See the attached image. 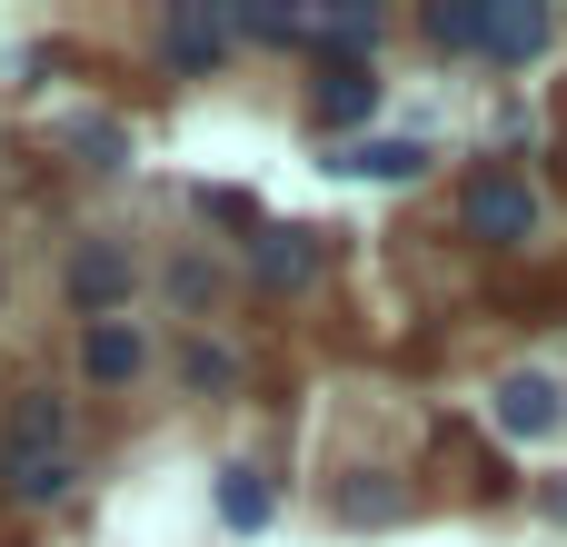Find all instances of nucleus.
Segmentation results:
<instances>
[{
	"label": "nucleus",
	"instance_id": "1",
	"mask_svg": "<svg viewBox=\"0 0 567 547\" xmlns=\"http://www.w3.org/2000/svg\"><path fill=\"white\" fill-rule=\"evenodd\" d=\"M0 488L20 508H60L80 488V429H70L60 389H20L10 399V419H0Z\"/></svg>",
	"mask_w": 567,
	"mask_h": 547
},
{
	"label": "nucleus",
	"instance_id": "2",
	"mask_svg": "<svg viewBox=\"0 0 567 547\" xmlns=\"http://www.w3.org/2000/svg\"><path fill=\"white\" fill-rule=\"evenodd\" d=\"M458 219H468L488 249H528V239H538V189H528L508 159H478L468 189H458Z\"/></svg>",
	"mask_w": 567,
	"mask_h": 547
},
{
	"label": "nucleus",
	"instance_id": "3",
	"mask_svg": "<svg viewBox=\"0 0 567 547\" xmlns=\"http://www.w3.org/2000/svg\"><path fill=\"white\" fill-rule=\"evenodd\" d=\"M319 279H329V229L279 219V229H259V239H249V289L299 299V289H319Z\"/></svg>",
	"mask_w": 567,
	"mask_h": 547
},
{
	"label": "nucleus",
	"instance_id": "4",
	"mask_svg": "<svg viewBox=\"0 0 567 547\" xmlns=\"http://www.w3.org/2000/svg\"><path fill=\"white\" fill-rule=\"evenodd\" d=\"M130 279H140V269H130V249H120V239H80V249H70V269H60V289H70V309H80V329H90V319H110V309L130 299Z\"/></svg>",
	"mask_w": 567,
	"mask_h": 547
},
{
	"label": "nucleus",
	"instance_id": "5",
	"mask_svg": "<svg viewBox=\"0 0 567 547\" xmlns=\"http://www.w3.org/2000/svg\"><path fill=\"white\" fill-rule=\"evenodd\" d=\"M488 419H498L508 438H558V419H567V389L548 379V369H508V379L488 389Z\"/></svg>",
	"mask_w": 567,
	"mask_h": 547
},
{
	"label": "nucleus",
	"instance_id": "6",
	"mask_svg": "<svg viewBox=\"0 0 567 547\" xmlns=\"http://www.w3.org/2000/svg\"><path fill=\"white\" fill-rule=\"evenodd\" d=\"M159 50H169V70L209 80V70L229 60V10H209V0H169V20H159Z\"/></svg>",
	"mask_w": 567,
	"mask_h": 547
},
{
	"label": "nucleus",
	"instance_id": "7",
	"mask_svg": "<svg viewBox=\"0 0 567 547\" xmlns=\"http://www.w3.org/2000/svg\"><path fill=\"white\" fill-rule=\"evenodd\" d=\"M548 40H558V20L538 0H488L478 10V60H498V70H528Z\"/></svg>",
	"mask_w": 567,
	"mask_h": 547
},
{
	"label": "nucleus",
	"instance_id": "8",
	"mask_svg": "<svg viewBox=\"0 0 567 547\" xmlns=\"http://www.w3.org/2000/svg\"><path fill=\"white\" fill-rule=\"evenodd\" d=\"M379 110V70L369 60H319V90H309V120L339 140V130H359Z\"/></svg>",
	"mask_w": 567,
	"mask_h": 547
},
{
	"label": "nucleus",
	"instance_id": "9",
	"mask_svg": "<svg viewBox=\"0 0 567 547\" xmlns=\"http://www.w3.org/2000/svg\"><path fill=\"white\" fill-rule=\"evenodd\" d=\"M80 369H90L100 389H130V379L150 369V339H140L130 319H90V329H80Z\"/></svg>",
	"mask_w": 567,
	"mask_h": 547
},
{
	"label": "nucleus",
	"instance_id": "10",
	"mask_svg": "<svg viewBox=\"0 0 567 547\" xmlns=\"http://www.w3.org/2000/svg\"><path fill=\"white\" fill-rule=\"evenodd\" d=\"M209 508H219V528H229V538H259V528H269V508H279V488H269V468L229 458V468H219V488H209Z\"/></svg>",
	"mask_w": 567,
	"mask_h": 547
},
{
	"label": "nucleus",
	"instance_id": "11",
	"mask_svg": "<svg viewBox=\"0 0 567 547\" xmlns=\"http://www.w3.org/2000/svg\"><path fill=\"white\" fill-rule=\"evenodd\" d=\"M429 159H439L429 140H359V149H329L339 179H379V189H389V179H419Z\"/></svg>",
	"mask_w": 567,
	"mask_h": 547
},
{
	"label": "nucleus",
	"instance_id": "12",
	"mask_svg": "<svg viewBox=\"0 0 567 547\" xmlns=\"http://www.w3.org/2000/svg\"><path fill=\"white\" fill-rule=\"evenodd\" d=\"M399 508H409V488H389V478H349V488H339V518H349V528H389Z\"/></svg>",
	"mask_w": 567,
	"mask_h": 547
},
{
	"label": "nucleus",
	"instance_id": "13",
	"mask_svg": "<svg viewBox=\"0 0 567 547\" xmlns=\"http://www.w3.org/2000/svg\"><path fill=\"white\" fill-rule=\"evenodd\" d=\"M478 10H488V0H429L419 30H429L439 50H478Z\"/></svg>",
	"mask_w": 567,
	"mask_h": 547
},
{
	"label": "nucleus",
	"instance_id": "14",
	"mask_svg": "<svg viewBox=\"0 0 567 547\" xmlns=\"http://www.w3.org/2000/svg\"><path fill=\"white\" fill-rule=\"evenodd\" d=\"M379 30H389L379 10H329V20H319V60H329V50H339V60H359Z\"/></svg>",
	"mask_w": 567,
	"mask_h": 547
},
{
	"label": "nucleus",
	"instance_id": "15",
	"mask_svg": "<svg viewBox=\"0 0 567 547\" xmlns=\"http://www.w3.org/2000/svg\"><path fill=\"white\" fill-rule=\"evenodd\" d=\"M229 40H299V10H279V0H259V10H229Z\"/></svg>",
	"mask_w": 567,
	"mask_h": 547
},
{
	"label": "nucleus",
	"instance_id": "16",
	"mask_svg": "<svg viewBox=\"0 0 567 547\" xmlns=\"http://www.w3.org/2000/svg\"><path fill=\"white\" fill-rule=\"evenodd\" d=\"M179 369H189V389H199V399H229V389H239V369H229V349H189Z\"/></svg>",
	"mask_w": 567,
	"mask_h": 547
},
{
	"label": "nucleus",
	"instance_id": "17",
	"mask_svg": "<svg viewBox=\"0 0 567 547\" xmlns=\"http://www.w3.org/2000/svg\"><path fill=\"white\" fill-rule=\"evenodd\" d=\"M80 159H90V169H120V130H110V120H80Z\"/></svg>",
	"mask_w": 567,
	"mask_h": 547
},
{
	"label": "nucleus",
	"instance_id": "18",
	"mask_svg": "<svg viewBox=\"0 0 567 547\" xmlns=\"http://www.w3.org/2000/svg\"><path fill=\"white\" fill-rule=\"evenodd\" d=\"M209 289H219V279H209L199 259H179V269H169V299H179V309H209Z\"/></svg>",
	"mask_w": 567,
	"mask_h": 547
}]
</instances>
